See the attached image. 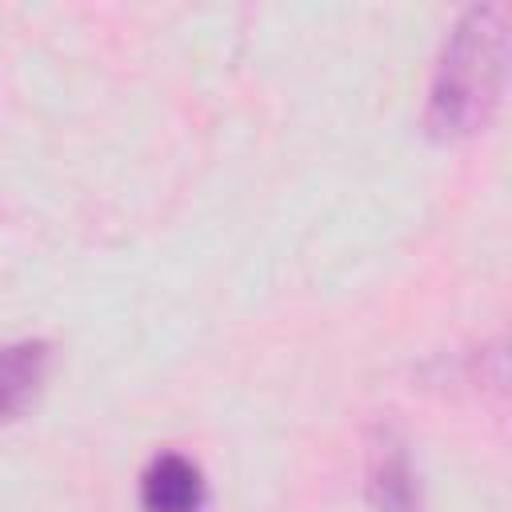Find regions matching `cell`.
<instances>
[{
  "instance_id": "obj_3",
  "label": "cell",
  "mask_w": 512,
  "mask_h": 512,
  "mask_svg": "<svg viewBox=\"0 0 512 512\" xmlns=\"http://www.w3.org/2000/svg\"><path fill=\"white\" fill-rule=\"evenodd\" d=\"M48 344L44 340H24L0 348V424L16 420L40 392L48 376Z\"/></svg>"
},
{
  "instance_id": "obj_1",
  "label": "cell",
  "mask_w": 512,
  "mask_h": 512,
  "mask_svg": "<svg viewBox=\"0 0 512 512\" xmlns=\"http://www.w3.org/2000/svg\"><path fill=\"white\" fill-rule=\"evenodd\" d=\"M508 68V24L496 4L468 8L452 28L432 100H428V128L436 140H460L484 128L492 116Z\"/></svg>"
},
{
  "instance_id": "obj_2",
  "label": "cell",
  "mask_w": 512,
  "mask_h": 512,
  "mask_svg": "<svg viewBox=\"0 0 512 512\" xmlns=\"http://www.w3.org/2000/svg\"><path fill=\"white\" fill-rule=\"evenodd\" d=\"M140 504H144V512H200L204 508V476H200V468L180 452L156 456L144 468Z\"/></svg>"
},
{
  "instance_id": "obj_4",
  "label": "cell",
  "mask_w": 512,
  "mask_h": 512,
  "mask_svg": "<svg viewBox=\"0 0 512 512\" xmlns=\"http://www.w3.org/2000/svg\"><path fill=\"white\" fill-rule=\"evenodd\" d=\"M372 492H376L380 508H388V512H412V496L416 492H412V472H408V464H404L400 452H388L384 456V464L376 468Z\"/></svg>"
}]
</instances>
